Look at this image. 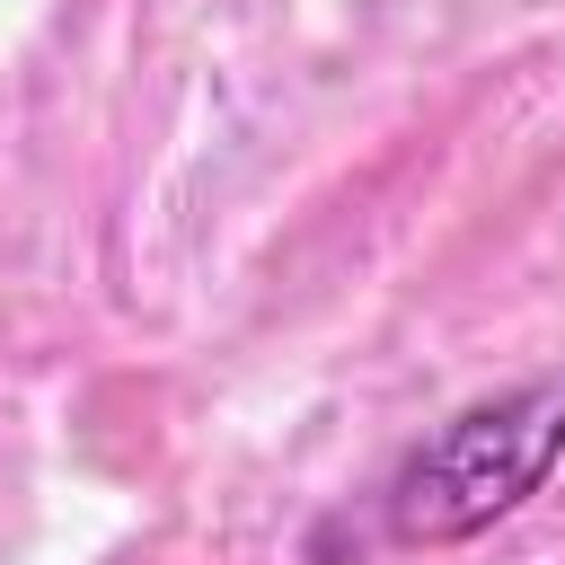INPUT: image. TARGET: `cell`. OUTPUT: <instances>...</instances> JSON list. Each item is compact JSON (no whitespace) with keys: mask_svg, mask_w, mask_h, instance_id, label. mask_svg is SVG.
Returning a JSON list of instances; mask_svg holds the SVG:
<instances>
[{"mask_svg":"<svg viewBox=\"0 0 565 565\" xmlns=\"http://www.w3.org/2000/svg\"><path fill=\"white\" fill-rule=\"evenodd\" d=\"M565 459V362L441 415L388 477L380 512L397 547H468L512 521Z\"/></svg>","mask_w":565,"mask_h":565,"instance_id":"obj_1","label":"cell"}]
</instances>
